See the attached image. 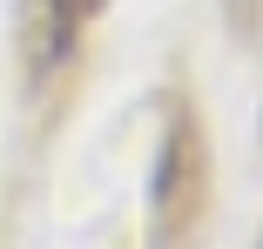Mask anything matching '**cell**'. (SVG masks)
<instances>
[]
</instances>
